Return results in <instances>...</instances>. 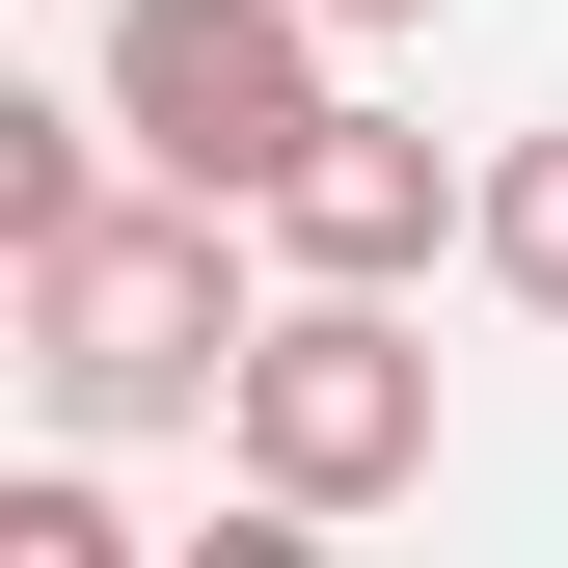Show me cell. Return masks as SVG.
I'll return each mask as SVG.
<instances>
[{
    "mask_svg": "<svg viewBox=\"0 0 568 568\" xmlns=\"http://www.w3.org/2000/svg\"><path fill=\"white\" fill-rule=\"evenodd\" d=\"M244 190H163L135 163L109 217H54V244H0L28 271V406L54 434H190V406H244Z\"/></svg>",
    "mask_w": 568,
    "mask_h": 568,
    "instance_id": "6da1fadb",
    "label": "cell"
},
{
    "mask_svg": "<svg viewBox=\"0 0 568 568\" xmlns=\"http://www.w3.org/2000/svg\"><path fill=\"white\" fill-rule=\"evenodd\" d=\"M244 487H298V515H379V487H434V352H406L379 271H298V298L244 325Z\"/></svg>",
    "mask_w": 568,
    "mask_h": 568,
    "instance_id": "7a4b0ae2",
    "label": "cell"
},
{
    "mask_svg": "<svg viewBox=\"0 0 568 568\" xmlns=\"http://www.w3.org/2000/svg\"><path fill=\"white\" fill-rule=\"evenodd\" d=\"M352 82H325V0H109V135L163 190H244L271 217V163H298Z\"/></svg>",
    "mask_w": 568,
    "mask_h": 568,
    "instance_id": "3957f363",
    "label": "cell"
},
{
    "mask_svg": "<svg viewBox=\"0 0 568 568\" xmlns=\"http://www.w3.org/2000/svg\"><path fill=\"white\" fill-rule=\"evenodd\" d=\"M434 244H487V163H434L406 109H325L298 163H271V271H379V298H406Z\"/></svg>",
    "mask_w": 568,
    "mask_h": 568,
    "instance_id": "277c9868",
    "label": "cell"
},
{
    "mask_svg": "<svg viewBox=\"0 0 568 568\" xmlns=\"http://www.w3.org/2000/svg\"><path fill=\"white\" fill-rule=\"evenodd\" d=\"M54 217H109V135H82V109H28V82H0V244H54Z\"/></svg>",
    "mask_w": 568,
    "mask_h": 568,
    "instance_id": "5b68a950",
    "label": "cell"
},
{
    "mask_svg": "<svg viewBox=\"0 0 568 568\" xmlns=\"http://www.w3.org/2000/svg\"><path fill=\"white\" fill-rule=\"evenodd\" d=\"M487 298L568 325V135H515V163H487Z\"/></svg>",
    "mask_w": 568,
    "mask_h": 568,
    "instance_id": "8992f818",
    "label": "cell"
},
{
    "mask_svg": "<svg viewBox=\"0 0 568 568\" xmlns=\"http://www.w3.org/2000/svg\"><path fill=\"white\" fill-rule=\"evenodd\" d=\"M0 568H135V541H109V487H82V460H28V487H0Z\"/></svg>",
    "mask_w": 568,
    "mask_h": 568,
    "instance_id": "52a82bcc",
    "label": "cell"
},
{
    "mask_svg": "<svg viewBox=\"0 0 568 568\" xmlns=\"http://www.w3.org/2000/svg\"><path fill=\"white\" fill-rule=\"evenodd\" d=\"M325 28H434V0H325Z\"/></svg>",
    "mask_w": 568,
    "mask_h": 568,
    "instance_id": "ba28073f",
    "label": "cell"
}]
</instances>
